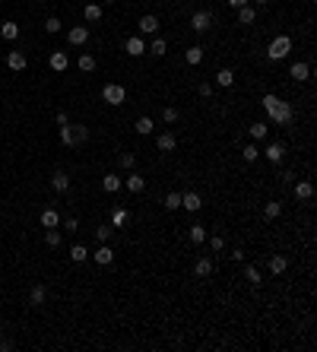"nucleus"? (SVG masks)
<instances>
[{
	"label": "nucleus",
	"instance_id": "nucleus-29",
	"mask_svg": "<svg viewBox=\"0 0 317 352\" xmlns=\"http://www.w3.org/2000/svg\"><path fill=\"white\" fill-rule=\"evenodd\" d=\"M70 260H73V263H83V260H89V251H86L83 245H73V248H70Z\"/></svg>",
	"mask_w": 317,
	"mask_h": 352
},
{
	"label": "nucleus",
	"instance_id": "nucleus-35",
	"mask_svg": "<svg viewBox=\"0 0 317 352\" xmlns=\"http://www.w3.org/2000/svg\"><path fill=\"white\" fill-rule=\"evenodd\" d=\"M165 48H168V45H165V38H156V42H152L146 51H149L152 57H162V54H165Z\"/></svg>",
	"mask_w": 317,
	"mask_h": 352
},
{
	"label": "nucleus",
	"instance_id": "nucleus-33",
	"mask_svg": "<svg viewBox=\"0 0 317 352\" xmlns=\"http://www.w3.org/2000/svg\"><path fill=\"white\" fill-rule=\"evenodd\" d=\"M45 245L48 248H60V232L57 228H45Z\"/></svg>",
	"mask_w": 317,
	"mask_h": 352
},
{
	"label": "nucleus",
	"instance_id": "nucleus-13",
	"mask_svg": "<svg viewBox=\"0 0 317 352\" xmlns=\"http://www.w3.org/2000/svg\"><path fill=\"white\" fill-rule=\"evenodd\" d=\"M156 146H159V152H174V146H178V140H174V133H171V130H165V133H159Z\"/></svg>",
	"mask_w": 317,
	"mask_h": 352
},
{
	"label": "nucleus",
	"instance_id": "nucleus-19",
	"mask_svg": "<svg viewBox=\"0 0 317 352\" xmlns=\"http://www.w3.org/2000/svg\"><path fill=\"white\" fill-rule=\"evenodd\" d=\"M194 273H197L200 279H206V276L213 273V260H210V257H200V260L194 263Z\"/></svg>",
	"mask_w": 317,
	"mask_h": 352
},
{
	"label": "nucleus",
	"instance_id": "nucleus-49",
	"mask_svg": "<svg viewBox=\"0 0 317 352\" xmlns=\"http://www.w3.org/2000/svg\"><path fill=\"white\" fill-rule=\"evenodd\" d=\"M232 260L241 263V260H244V251H241V248H235V251H232Z\"/></svg>",
	"mask_w": 317,
	"mask_h": 352
},
{
	"label": "nucleus",
	"instance_id": "nucleus-10",
	"mask_svg": "<svg viewBox=\"0 0 317 352\" xmlns=\"http://www.w3.org/2000/svg\"><path fill=\"white\" fill-rule=\"evenodd\" d=\"M289 76L298 79V83H305V79H311V64H305V60H298V64H292V70H289Z\"/></svg>",
	"mask_w": 317,
	"mask_h": 352
},
{
	"label": "nucleus",
	"instance_id": "nucleus-51",
	"mask_svg": "<svg viewBox=\"0 0 317 352\" xmlns=\"http://www.w3.org/2000/svg\"><path fill=\"white\" fill-rule=\"evenodd\" d=\"M228 3H232L235 10H241V6H247V0H228Z\"/></svg>",
	"mask_w": 317,
	"mask_h": 352
},
{
	"label": "nucleus",
	"instance_id": "nucleus-53",
	"mask_svg": "<svg viewBox=\"0 0 317 352\" xmlns=\"http://www.w3.org/2000/svg\"><path fill=\"white\" fill-rule=\"evenodd\" d=\"M0 340H3V327H0Z\"/></svg>",
	"mask_w": 317,
	"mask_h": 352
},
{
	"label": "nucleus",
	"instance_id": "nucleus-2",
	"mask_svg": "<svg viewBox=\"0 0 317 352\" xmlns=\"http://www.w3.org/2000/svg\"><path fill=\"white\" fill-rule=\"evenodd\" d=\"M289 51H292V38H289V35H279V38H273V42H269L267 57H269V60H282V57H289Z\"/></svg>",
	"mask_w": 317,
	"mask_h": 352
},
{
	"label": "nucleus",
	"instance_id": "nucleus-30",
	"mask_svg": "<svg viewBox=\"0 0 317 352\" xmlns=\"http://www.w3.org/2000/svg\"><path fill=\"white\" fill-rule=\"evenodd\" d=\"M57 222H60V216L54 213V209H45V213H42V226L45 228H57Z\"/></svg>",
	"mask_w": 317,
	"mask_h": 352
},
{
	"label": "nucleus",
	"instance_id": "nucleus-22",
	"mask_svg": "<svg viewBox=\"0 0 317 352\" xmlns=\"http://www.w3.org/2000/svg\"><path fill=\"white\" fill-rule=\"evenodd\" d=\"M133 130H137L140 137H149V133L156 130V124H152V118H140L137 124H133Z\"/></svg>",
	"mask_w": 317,
	"mask_h": 352
},
{
	"label": "nucleus",
	"instance_id": "nucleus-1",
	"mask_svg": "<svg viewBox=\"0 0 317 352\" xmlns=\"http://www.w3.org/2000/svg\"><path fill=\"white\" fill-rule=\"evenodd\" d=\"M264 111H267V118L273 121V124H292V118H295L292 105L282 101V99H276V96H264Z\"/></svg>",
	"mask_w": 317,
	"mask_h": 352
},
{
	"label": "nucleus",
	"instance_id": "nucleus-34",
	"mask_svg": "<svg viewBox=\"0 0 317 352\" xmlns=\"http://www.w3.org/2000/svg\"><path fill=\"white\" fill-rule=\"evenodd\" d=\"M111 235H114V226H111V222L96 228V238H98V241H111Z\"/></svg>",
	"mask_w": 317,
	"mask_h": 352
},
{
	"label": "nucleus",
	"instance_id": "nucleus-9",
	"mask_svg": "<svg viewBox=\"0 0 317 352\" xmlns=\"http://www.w3.org/2000/svg\"><path fill=\"white\" fill-rule=\"evenodd\" d=\"M67 42L70 45H86L89 42V29H86V25H73V29L67 32Z\"/></svg>",
	"mask_w": 317,
	"mask_h": 352
},
{
	"label": "nucleus",
	"instance_id": "nucleus-42",
	"mask_svg": "<svg viewBox=\"0 0 317 352\" xmlns=\"http://www.w3.org/2000/svg\"><path fill=\"white\" fill-rule=\"evenodd\" d=\"M118 162H121V168H133V165H137V155H133V152H121Z\"/></svg>",
	"mask_w": 317,
	"mask_h": 352
},
{
	"label": "nucleus",
	"instance_id": "nucleus-45",
	"mask_svg": "<svg viewBox=\"0 0 317 352\" xmlns=\"http://www.w3.org/2000/svg\"><path fill=\"white\" fill-rule=\"evenodd\" d=\"M241 155H244V162H257L260 150H257V146H254V143H247V146H244V152H241Z\"/></svg>",
	"mask_w": 317,
	"mask_h": 352
},
{
	"label": "nucleus",
	"instance_id": "nucleus-20",
	"mask_svg": "<svg viewBox=\"0 0 317 352\" xmlns=\"http://www.w3.org/2000/svg\"><path fill=\"white\" fill-rule=\"evenodd\" d=\"M67 67H70V57H67L64 51H54V54H51V70L60 73V70H67Z\"/></svg>",
	"mask_w": 317,
	"mask_h": 352
},
{
	"label": "nucleus",
	"instance_id": "nucleus-3",
	"mask_svg": "<svg viewBox=\"0 0 317 352\" xmlns=\"http://www.w3.org/2000/svg\"><path fill=\"white\" fill-rule=\"evenodd\" d=\"M102 99L108 101V105H121V101L127 99V89L121 83H108L105 89H102Z\"/></svg>",
	"mask_w": 317,
	"mask_h": 352
},
{
	"label": "nucleus",
	"instance_id": "nucleus-8",
	"mask_svg": "<svg viewBox=\"0 0 317 352\" xmlns=\"http://www.w3.org/2000/svg\"><path fill=\"white\" fill-rule=\"evenodd\" d=\"M51 187H54L57 194H67V191H70V175H67L64 168H57V172L51 175Z\"/></svg>",
	"mask_w": 317,
	"mask_h": 352
},
{
	"label": "nucleus",
	"instance_id": "nucleus-16",
	"mask_svg": "<svg viewBox=\"0 0 317 352\" xmlns=\"http://www.w3.org/2000/svg\"><path fill=\"white\" fill-rule=\"evenodd\" d=\"M181 206H184V209H191V213H197V209L200 206H203V200H200V194H181Z\"/></svg>",
	"mask_w": 317,
	"mask_h": 352
},
{
	"label": "nucleus",
	"instance_id": "nucleus-21",
	"mask_svg": "<svg viewBox=\"0 0 317 352\" xmlns=\"http://www.w3.org/2000/svg\"><path fill=\"white\" fill-rule=\"evenodd\" d=\"M232 83H235V73L228 70V67H222V70L216 73V86H222V89H228Z\"/></svg>",
	"mask_w": 317,
	"mask_h": 352
},
{
	"label": "nucleus",
	"instance_id": "nucleus-15",
	"mask_svg": "<svg viewBox=\"0 0 317 352\" xmlns=\"http://www.w3.org/2000/svg\"><path fill=\"white\" fill-rule=\"evenodd\" d=\"M127 222H130V213H127L124 206H114V209H111V226H114V228H124Z\"/></svg>",
	"mask_w": 317,
	"mask_h": 352
},
{
	"label": "nucleus",
	"instance_id": "nucleus-26",
	"mask_svg": "<svg viewBox=\"0 0 317 352\" xmlns=\"http://www.w3.org/2000/svg\"><path fill=\"white\" fill-rule=\"evenodd\" d=\"M254 19H257V10H254V6H241L238 10V23L241 25H251Z\"/></svg>",
	"mask_w": 317,
	"mask_h": 352
},
{
	"label": "nucleus",
	"instance_id": "nucleus-14",
	"mask_svg": "<svg viewBox=\"0 0 317 352\" xmlns=\"http://www.w3.org/2000/svg\"><path fill=\"white\" fill-rule=\"evenodd\" d=\"M127 191L143 194L146 191V178H143V175H137V172H130V175H127Z\"/></svg>",
	"mask_w": 317,
	"mask_h": 352
},
{
	"label": "nucleus",
	"instance_id": "nucleus-5",
	"mask_svg": "<svg viewBox=\"0 0 317 352\" xmlns=\"http://www.w3.org/2000/svg\"><path fill=\"white\" fill-rule=\"evenodd\" d=\"M137 29H140V35H156V32H159V16H152V13L140 16Z\"/></svg>",
	"mask_w": 317,
	"mask_h": 352
},
{
	"label": "nucleus",
	"instance_id": "nucleus-23",
	"mask_svg": "<svg viewBox=\"0 0 317 352\" xmlns=\"http://www.w3.org/2000/svg\"><path fill=\"white\" fill-rule=\"evenodd\" d=\"M92 257H96V263H102V267H108V263L114 260V251H111L108 245H102V248H98L96 254H92Z\"/></svg>",
	"mask_w": 317,
	"mask_h": 352
},
{
	"label": "nucleus",
	"instance_id": "nucleus-6",
	"mask_svg": "<svg viewBox=\"0 0 317 352\" xmlns=\"http://www.w3.org/2000/svg\"><path fill=\"white\" fill-rule=\"evenodd\" d=\"M6 67H10L13 73H23L25 67H29V57H25L23 51H10L6 54Z\"/></svg>",
	"mask_w": 317,
	"mask_h": 352
},
{
	"label": "nucleus",
	"instance_id": "nucleus-40",
	"mask_svg": "<svg viewBox=\"0 0 317 352\" xmlns=\"http://www.w3.org/2000/svg\"><path fill=\"white\" fill-rule=\"evenodd\" d=\"M60 143H64V146H73V124H64V127H60Z\"/></svg>",
	"mask_w": 317,
	"mask_h": 352
},
{
	"label": "nucleus",
	"instance_id": "nucleus-44",
	"mask_svg": "<svg viewBox=\"0 0 317 352\" xmlns=\"http://www.w3.org/2000/svg\"><path fill=\"white\" fill-rule=\"evenodd\" d=\"M178 118H181V114H178V108H171V105H168L165 111H162V121H165V124H174Z\"/></svg>",
	"mask_w": 317,
	"mask_h": 352
},
{
	"label": "nucleus",
	"instance_id": "nucleus-37",
	"mask_svg": "<svg viewBox=\"0 0 317 352\" xmlns=\"http://www.w3.org/2000/svg\"><path fill=\"white\" fill-rule=\"evenodd\" d=\"M79 70L92 73V70H96V57H92V54H83V57H79Z\"/></svg>",
	"mask_w": 317,
	"mask_h": 352
},
{
	"label": "nucleus",
	"instance_id": "nucleus-36",
	"mask_svg": "<svg viewBox=\"0 0 317 352\" xmlns=\"http://www.w3.org/2000/svg\"><path fill=\"white\" fill-rule=\"evenodd\" d=\"M165 209H168V213H171V209H181V194L178 191H171L165 197Z\"/></svg>",
	"mask_w": 317,
	"mask_h": 352
},
{
	"label": "nucleus",
	"instance_id": "nucleus-12",
	"mask_svg": "<svg viewBox=\"0 0 317 352\" xmlns=\"http://www.w3.org/2000/svg\"><path fill=\"white\" fill-rule=\"evenodd\" d=\"M286 267H289V260L282 254H269V260H267V270L273 276H279V273H286Z\"/></svg>",
	"mask_w": 317,
	"mask_h": 352
},
{
	"label": "nucleus",
	"instance_id": "nucleus-47",
	"mask_svg": "<svg viewBox=\"0 0 317 352\" xmlns=\"http://www.w3.org/2000/svg\"><path fill=\"white\" fill-rule=\"evenodd\" d=\"M64 228H70V232H76V228H79V219H76V216H70V219L64 222Z\"/></svg>",
	"mask_w": 317,
	"mask_h": 352
},
{
	"label": "nucleus",
	"instance_id": "nucleus-11",
	"mask_svg": "<svg viewBox=\"0 0 317 352\" xmlns=\"http://www.w3.org/2000/svg\"><path fill=\"white\" fill-rule=\"evenodd\" d=\"M292 194H295V200H311L314 197V184L311 181H295Z\"/></svg>",
	"mask_w": 317,
	"mask_h": 352
},
{
	"label": "nucleus",
	"instance_id": "nucleus-38",
	"mask_svg": "<svg viewBox=\"0 0 317 352\" xmlns=\"http://www.w3.org/2000/svg\"><path fill=\"white\" fill-rule=\"evenodd\" d=\"M251 137L254 140H264L267 137V124H264V121H254V124H251Z\"/></svg>",
	"mask_w": 317,
	"mask_h": 352
},
{
	"label": "nucleus",
	"instance_id": "nucleus-31",
	"mask_svg": "<svg viewBox=\"0 0 317 352\" xmlns=\"http://www.w3.org/2000/svg\"><path fill=\"white\" fill-rule=\"evenodd\" d=\"M83 16L89 19V23H98V19H102V6H98V3H89V6L83 10Z\"/></svg>",
	"mask_w": 317,
	"mask_h": 352
},
{
	"label": "nucleus",
	"instance_id": "nucleus-27",
	"mask_svg": "<svg viewBox=\"0 0 317 352\" xmlns=\"http://www.w3.org/2000/svg\"><path fill=\"white\" fill-rule=\"evenodd\" d=\"M184 60H187V64H194V67H197L200 60H203V48H200V45H194V48H187V51H184Z\"/></svg>",
	"mask_w": 317,
	"mask_h": 352
},
{
	"label": "nucleus",
	"instance_id": "nucleus-4",
	"mask_svg": "<svg viewBox=\"0 0 317 352\" xmlns=\"http://www.w3.org/2000/svg\"><path fill=\"white\" fill-rule=\"evenodd\" d=\"M210 25H213V13H210V10H197V13L191 16V29H194V32H206Z\"/></svg>",
	"mask_w": 317,
	"mask_h": 352
},
{
	"label": "nucleus",
	"instance_id": "nucleus-28",
	"mask_svg": "<svg viewBox=\"0 0 317 352\" xmlns=\"http://www.w3.org/2000/svg\"><path fill=\"white\" fill-rule=\"evenodd\" d=\"M102 187H105L108 194L121 191V175H105V178H102Z\"/></svg>",
	"mask_w": 317,
	"mask_h": 352
},
{
	"label": "nucleus",
	"instance_id": "nucleus-32",
	"mask_svg": "<svg viewBox=\"0 0 317 352\" xmlns=\"http://www.w3.org/2000/svg\"><path fill=\"white\" fill-rule=\"evenodd\" d=\"M60 29H64V23H60L57 16H48V19H45V32H48V35H57Z\"/></svg>",
	"mask_w": 317,
	"mask_h": 352
},
{
	"label": "nucleus",
	"instance_id": "nucleus-17",
	"mask_svg": "<svg viewBox=\"0 0 317 352\" xmlns=\"http://www.w3.org/2000/svg\"><path fill=\"white\" fill-rule=\"evenodd\" d=\"M45 299H48V289L45 286H32V292H29V304L32 308H42Z\"/></svg>",
	"mask_w": 317,
	"mask_h": 352
},
{
	"label": "nucleus",
	"instance_id": "nucleus-39",
	"mask_svg": "<svg viewBox=\"0 0 317 352\" xmlns=\"http://www.w3.org/2000/svg\"><path fill=\"white\" fill-rule=\"evenodd\" d=\"M244 279L251 282V286H257V282H260V270H257V267H251V263H247V267H244Z\"/></svg>",
	"mask_w": 317,
	"mask_h": 352
},
{
	"label": "nucleus",
	"instance_id": "nucleus-18",
	"mask_svg": "<svg viewBox=\"0 0 317 352\" xmlns=\"http://www.w3.org/2000/svg\"><path fill=\"white\" fill-rule=\"evenodd\" d=\"M264 155L276 165V162H282V155H286V146H282V143H269L267 150H264Z\"/></svg>",
	"mask_w": 317,
	"mask_h": 352
},
{
	"label": "nucleus",
	"instance_id": "nucleus-52",
	"mask_svg": "<svg viewBox=\"0 0 317 352\" xmlns=\"http://www.w3.org/2000/svg\"><path fill=\"white\" fill-rule=\"evenodd\" d=\"M257 3H260V6H264V3H269V0H257Z\"/></svg>",
	"mask_w": 317,
	"mask_h": 352
},
{
	"label": "nucleus",
	"instance_id": "nucleus-25",
	"mask_svg": "<svg viewBox=\"0 0 317 352\" xmlns=\"http://www.w3.org/2000/svg\"><path fill=\"white\" fill-rule=\"evenodd\" d=\"M0 35H3L6 42H16V38H19V25L16 23H3V25H0Z\"/></svg>",
	"mask_w": 317,
	"mask_h": 352
},
{
	"label": "nucleus",
	"instance_id": "nucleus-48",
	"mask_svg": "<svg viewBox=\"0 0 317 352\" xmlns=\"http://www.w3.org/2000/svg\"><path fill=\"white\" fill-rule=\"evenodd\" d=\"M200 96L210 99V96H213V86H210V83H200Z\"/></svg>",
	"mask_w": 317,
	"mask_h": 352
},
{
	"label": "nucleus",
	"instance_id": "nucleus-46",
	"mask_svg": "<svg viewBox=\"0 0 317 352\" xmlns=\"http://www.w3.org/2000/svg\"><path fill=\"white\" fill-rule=\"evenodd\" d=\"M210 248H213V251H225V238H222V235H213V238H210Z\"/></svg>",
	"mask_w": 317,
	"mask_h": 352
},
{
	"label": "nucleus",
	"instance_id": "nucleus-50",
	"mask_svg": "<svg viewBox=\"0 0 317 352\" xmlns=\"http://www.w3.org/2000/svg\"><path fill=\"white\" fill-rule=\"evenodd\" d=\"M0 349H3V352H10V349H13V340H0Z\"/></svg>",
	"mask_w": 317,
	"mask_h": 352
},
{
	"label": "nucleus",
	"instance_id": "nucleus-43",
	"mask_svg": "<svg viewBox=\"0 0 317 352\" xmlns=\"http://www.w3.org/2000/svg\"><path fill=\"white\" fill-rule=\"evenodd\" d=\"M264 213H267V219H276V216H279V213H282V203H276V200H269V203H267V209H264Z\"/></svg>",
	"mask_w": 317,
	"mask_h": 352
},
{
	"label": "nucleus",
	"instance_id": "nucleus-41",
	"mask_svg": "<svg viewBox=\"0 0 317 352\" xmlns=\"http://www.w3.org/2000/svg\"><path fill=\"white\" fill-rule=\"evenodd\" d=\"M191 241H194V245L206 241V228H203V226H191Z\"/></svg>",
	"mask_w": 317,
	"mask_h": 352
},
{
	"label": "nucleus",
	"instance_id": "nucleus-7",
	"mask_svg": "<svg viewBox=\"0 0 317 352\" xmlns=\"http://www.w3.org/2000/svg\"><path fill=\"white\" fill-rule=\"evenodd\" d=\"M124 51L130 54V57H140V54H146V38L143 35H133L124 42Z\"/></svg>",
	"mask_w": 317,
	"mask_h": 352
},
{
	"label": "nucleus",
	"instance_id": "nucleus-24",
	"mask_svg": "<svg viewBox=\"0 0 317 352\" xmlns=\"http://www.w3.org/2000/svg\"><path fill=\"white\" fill-rule=\"evenodd\" d=\"M86 140H89V127H83V124H73V146H83Z\"/></svg>",
	"mask_w": 317,
	"mask_h": 352
}]
</instances>
